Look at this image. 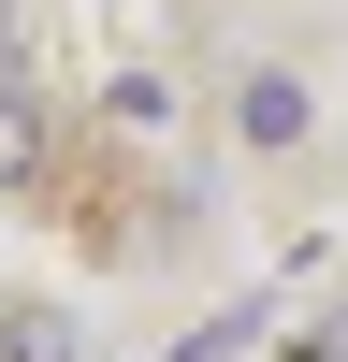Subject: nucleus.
<instances>
[{
	"instance_id": "nucleus-1",
	"label": "nucleus",
	"mask_w": 348,
	"mask_h": 362,
	"mask_svg": "<svg viewBox=\"0 0 348 362\" xmlns=\"http://www.w3.org/2000/svg\"><path fill=\"white\" fill-rule=\"evenodd\" d=\"M305 73H247V145H305Z\"/></svg>"
},
{
	"instance_id": "nucleus-2",
	"label": "nucleus",
	"mask_w": 348,
	"mask_h": 362,
	"mask_svg": "<svg viewBox=\"0 0 348 362\" xmlns=\"http://www.w3.org/2000/svg\"><path fill=\"white\" fill-rule=\"evenodd\" d=\"M15 362H73V319H15Z\"/></svg>"
}]
</instances>
